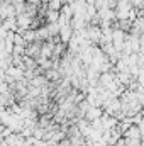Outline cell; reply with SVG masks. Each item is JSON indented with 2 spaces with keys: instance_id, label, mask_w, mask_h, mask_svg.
Segmentation results:
<instances>
[{
  "instance_id": "cell-1",
  "label": "cell",
  "mask_w": 144,
  "mask_h": 146,
  "mask_svg": "<svg viewBox=\"0 0 144 146\" xmlns=\"http://www.w3.org/2000/svg\"><path fill=\"white\" fill-rule=\"evenodd\" d=\"M122 136H124L126 139H141V129H139L137 124H131V126L124 131Z\"/></svg>"
},
{
  "instance_id": "cell-2",
  "label": "cell",
  "mask_w": 144,
  "mask_h": 146,
  "mask_svg": "<svg viewBox=\"0 0 144 146\" xmlns=\"http://www.w3.org/2000/svg\"><path fill=\"white\" fill-rule=\"evenodd\" d=\"M141 146H144V139H141Z\"/></svg>"
}]
</instances>
